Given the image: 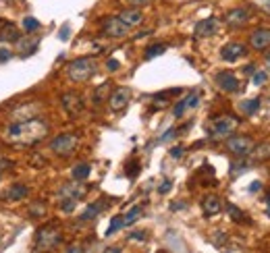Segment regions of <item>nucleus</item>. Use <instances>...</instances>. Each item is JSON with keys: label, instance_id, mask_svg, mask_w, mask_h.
Here are the masks:
<instances>
[{"label": "nucleus", "instance_id": "nucleus-1", "mask_svg": "<svg viewBox=\"0 0 270 253\" xmlns=\"http://www.w3.org/2000/svg\"><path fill=\"white\" fill-rule=\"evenodd\" d=\"M48 123L44 118L39 116H34V118H27V120H19V123H13L8 125L6 131L2 133L4 141L13 145H36L39 144L46 135H48Z\"/></svg>", "mask_w": 270, "mask_h": 253}, {"label": "nucleus", "instance_id": "nucleus-2", "mask_svg": "<svg viewBox=\"0 0 270 253\" xmlns=\"http://www.w3.org/2000/svg\"><path fill=\"white\" fill-rule=\"evenodd\" d=\"M61 243H63V230L61 224H56V222H48V224L36 230V239H34L36 251H54Z\"/></svg>", "mask_w": 270, "mask_h": 253}, {"label": "nucleus", "instance_id": "nucleus-3", "mask_svg": "<svg viewBox=\"0 0 270 253\" xmlns=\"http://www.w3.org/2000/svg\"><path fill=\"white\" fill-rule=\"evenodd\" d=\"M98 71V63L96 58L92 56H81V58H75L69 63L67 67V75L71 81H75V83H85V81H89Z\"/></svg>", "mask_w": 270, "mask_h": 253}, {"label": "nucleus", "instance_id": "nucleus-4", "mask_svg": "<svg viewBox=\"0 0 270 253\" xmlns=\"http://www.w3.org/2000/svg\"><path fill=\"white\" fill-rule=\"evenodd\" d=\"M237 127H239V118L237 116H231V114L218 116V118H214L212 123L208 125V137L214 139V141L229 139V137H231V133H235Z\"/></svg>", "mask_w": 270, "mask_h": 253}, {"label": "nucleus", "instance_id": "nucleus-5", "mask_svg": "<svg viewBox=\"0 0 270 253\" xmlns=\"http://www.w3.org/2000/svg\"><path fill=\"white\" fill-rule=\"evenodd\" d=\"M77 147H79V137L75 133H61L50 141V149H52V154H56L58 158L73 156Z\"/></svg>", "mask_w": 270, "mask_h": 253}, {"label": "nucleus", "instance_id": "nucleus-6", "mask_svg": "<svg viewBox=\"0 0 270 253\" xmlns=\"http://www.w3.org/2000/svg\"><path fill=\"white\" fill-rule=\"evenodd\" d=\"M254 139L247 135H231L227 139V149L237 158H247L254 149Z\"/></svg>", "mask_w": 270, "mask_h": 253}, {"label": "nucleus", "instance_id": "nucleus-7", "mask_svg": "<svg viewBox=\"0 0 270 253\" xmlns=\"http://www.w3.org/2000/svg\"><path fill=\"white\" fill-rule=\"evenodd\" d=\"M61 106L65 108V112H67L69 116H77V114L83 112L85 102H83L81 94H77V92H65V94L61 96Z\"/></svg>", "mask_w": 270, "mask_h": 253}, {"label": "nucleus", "instance_id": "nucleus-8", "mask_svg": "<svg viewBox=\"0 0 270 253\" xmlns=\"http://www.w3.org/2000/svg\"><path fill=\"white\" fill-rule=\"evenodd\" d=\"M129 100H131V89L129 87H116L111 92L108 96V108L113 110V112H121L129 106Z\"/></svg>", "mask_w": 270, "mask_h": 253}, {"label": "nucleus", "instance_id": "nucleus-9", "mask_svg": "<svg viewBox=\"0 0 270 253\" xmlns=\"http://www.w3.org/2000/svg\"><path fill=\"white\" fill-rule=\"evenodd\" d=\"M102 34L106 37H125L129 34V27L118 17H106L102 21Z\"/></svg>", "mask_w": 270, "mask_h": 253}, {"label": "nucleus", "instance_id": "nucleus-10", "mask_svg": "<svg viewBox=\"0 0 270 253\" xmlns=\"http://www.w3.org/2000/svg\"><path fill=\"white\" fill-rule=\"evenodd\" d=\"M87 193V189L81 185V181H73V183H65L61 189H58V201H65V199H81Z\"/></svg>", "mask_w": 270, "mask_h": 253}, {"label": "nucleus", "instance_id": "nucleus-11", "mask_svg": "<svg viewBox=\"0 0 270 253\" xmlns=\"http://www.w3.org/2000/svg\"><path fill=\"white\" fill-rule=\"evenodd\" d=\"M247 54V46L241 42H229L221 50V58L225 63H237L239 58H243Z\"/></svg>", "mask_w": 270, "mask_h": 253}, {"label": "nucleus", "instance_id": "nucleus-12", "mask_svg": "<svg viewBox=\"0 0 270 253\" xmlns=\"http://www.w3.org/2000/svg\"><path fill=\"white\" fill-rule=\"evenodd\" d=\"M214 83L223 89V92H227V94H235V92H239V79L231 73V71H221V73H216L214 75Z\"/></svg>", "mask_w": 270, "mask_h": 253}, {"label": "nucleus", "instance_id": "nucleus-13", "mask_svg": "<svg viewBox=\"0 0 270 253\" xmlns=\"http://www.w3.org/2000/svg\"><path fill=\"white\" fill-rule=\"evenodd\" d=\"M218 27H221V21H218L216 17H208V19H202V21H197L195 27H193V34L195 37H212Z\"/></svg>", "mask_w": 270, "mask_h": 253}, {"label": "nucleus", "instance_id": "nucleus-14", "mask_svg": "<svg viewBox=\"0 0 270 253\" xmlns=\"http://www.w3.org/2000/svg\"><path fill=\"white\" fill-rule=\"evenodd\" d=\"M199 106V94L197 92H192L189 96H185L183 100H179V102L175 104L173 108V116L175 118H181L185 112H189V110H193Z\"/></svg>", "mask_w": 270, "mask_h": 253}, {"label": "nucleus", "instance_id": "nucleus-15", "mask_svg": "<svg viewBox=\"0 0 270 253\" xmlns=\"http://www.w3.org/2000/svg\"><path fill=\"white\" fill-rule=\"evenodd\" d=\"M249 19H252V11L245 6H239V8H233V11H229L225 21L229 27H243Z\"/></svg>", "mask_w": 270, "mask_h": 253}, {"label": "nucleus", "instance_id": "nucleus-16", "mask_svg": "<svg viewBox=\"0 0 270 253\" xmlns=\"http://www.w3.org/2000/svg\"><path fill=\"white\" fill-rule=\"evenodd\" d=\"M249 46L254 50H264L270 48V27H258L256 32H252L249 36Z\"/></svg>", "mask_w": 270, "mask_h": 253}, {"label": "nucleus", "instance_id": "nucleus-17", "mask_svg": "<svg viewBox=\"0 0 270 253\" xmlns=\"http://www.w3.org/2000/svg\"><path fill=\"white\" fill-rule=\"evenodd\" d=\"M202 212H204V216L208 218H212L216 214H221L223 212V201L218 195H206L202 199Z\"/></svg>", "mask_w": 270, "mask_h": 253}, {"label": "nucleus", "instance_id": "nucleus-18", "mask_svg": "<svg viewBox=\"0 0 270 253\" xmlns=\"http://www.w3.org/2000/svg\"><path fill=\"white\" fill-rule=\"evenodd\" d=\"M21 39V34L19 29L8 23V21H0V42H8V44H17Z\"/></svg>", "mask_w": 270, "mask_h": 253}, {"label": "nucleus", "instance_id": "nucleus-19", "mask_svg": "<svg viewBox=\"0 0 270 253\" xmlns=\"http://www.w3.org/2000/svg\"><path fill=\"white\" fill-rule=\"evenodd\" d=\"M118 19L127 25V27H137V25H142L144 23V13L139 11V8H125V11L118 15Z\"/></svg>", "mask_w": 270, "mask_h": 253}, {"label": "nucleus", "instance_id": "nucleus-20", "mask_svg": "<svg viewBox=\"0 0 270 253\" xmlns=\"http://www.w3.org/2000/svg\"><path fill=\"white\" fill-rule=\"evenodd\" d=\"M27 195H29V187L23 185V183H13L11 187L6 189V193H4L6 201H21V199H25Z\"/></svg>", "mask_w": 270, "mask_h": 253}, {"label": "nucleus", "instance_id": "nucleus-21", "mask_svg": "<svg viewBox=\"0 0 270 253\" xmlns=\"http://www.w3.org/2000/svg\"><path fill=\"white\" fill-rule=\"evenodd\" d=\"M106 208V204L104 201H96V204H92V206H87L83 212H81V216H79V220L81 222H87V220H94L100 212H102Z\"/></svg>", "mask_w": 270, "mask_h": 253}, {"label": "nucleus", "instance_id": "nucleus-22", "mask_svg": "<svg viewBox=\"0 0 270 253\" xmlns=\"http://www.w3.org/2000/svg\"><path fill=\"white\" fill-rule=\"evenodd\" d=\"M89 173H92V166L87 164V162H81V164H77L73 170H71V177H73V181H83L89 177Z\"/></svg>", "mask_w": 270, "mask_h": 253}, {"label": "nucleus", "instance_id": "nucleus-23", "mask_svg": "<svg viewBox=\"0 0 270 253\" xmlns=\"http://www.w3.org/2000/svg\"><path fill=\"white\" fill-rule=\"evenodd\" d=\"M227 214H229V218H231L233 222H237V224H247V222H249V218H245V212H241L233 204L227 206Z\"/></svg>", "mask_w": 270, "mask_h": 253}, {"label": "nucleus", "instance_id": "nucleus-24", "mask_svg": "<svg viewBox=\"0 0 270 253\" xmlns=\"http://www.w3.org/2000/svg\"><path fill=\"white\" fill-rule=\"evenodd\" d=\"M108 96H111V81H106V83L100 85L96 92H94V106H100L104 102V100H108Z\"/></svg>", "mask_w": 270, "mask_h": 253}, {"label": "nucleus", "instance_id": "nucleus-25", "mask_svg": "<svg viewBox=\"0 0 270 253\" xmlns=\"http://www.w3.org/2000/svg\"><path fill=\"white\" fill-rule=\"evenodd\" d=\"M17 44H21V48H23V56H29V54H34L36 52V50H38V39H29V36L25 34V39H23V36H21V39H19V42Z\"/></svg>", "mask_w": 270, "mask_h": 253}, {"label": "nucleus", "instance_id": "nucleus-26", "mask_svg": "<svg viewBox=\"0 0 270 253\" xmlns=\"http://www.w3.org/2000/svg\"><path fill=\"white\" fill-rule=\"evenodd\" d=\"M142 214H144V208H142V206H133V208L123 216V224H125V226L133 224V222H137L139 218H142Z\"/></svg>", "mask_w": 270, "mask_h": 253}, {"label": "nucleus", "instance_id": "nucleus-27", "mask_svg": "<svg viewBox=\"0 0 270 253\" xmlns=\"http://www.w3.org/2000/svg\"><path fill=\"white\" fill-rule=\"evenodd\" d=\"M252 156L256 160H268L270 158V144H260V145H254L252 149Z\"/></svg>", "mask_w": 270, "mask_h": 253}, {"label": "nucleus", "instance_id": "nucleus-28", "mask_svg": "<svg viewBox=\"0 0 270 253\" xmlns=\"http://www.w3.org/2000/svg\"><path fill=\"white\" fill-rule=\"evenodd\" d=\"M247 168H249V162L245 158H239L237 162H233V164H231V170H229V173H231V177H237V175L245 173Z\"/></svg>", "mask_w": 270, "mask_h": 253}, {"label": "nucleus", "instance_id": "nucleus-29", "mask_svg": "<svg viewBox=\"0 0 270 253\" xmlns=\"http://www.w3.org/2000/svg\"><path fill=\"white\" fill-rule=\"evenodd\" d=\"M166 52V44H152V46H148L146 48V60L150 58H154V56H160V54H164Z\"/></svg>", "mask_w": 270, "mask_h": 253}, {"label": "nucleus", "instance_id": "nucleus-30", "mask_svg": "<svg viewBox=\"0 0 270 253\" xmlns=\"http://www.w3.org/2000/svg\"><path fill=\"white\" fill-rule=\"evenodd\" d=\"M241 108H243V112H245L247 116L256 114V112H258V108H260V98H252V100H247V102H243V104H241Z\"/></svg>", "mask_w": 270, "mask_h": 253}, {"label": "nucleus", "instance_id": "nucleus-31", "mask_svg": "<svg viewBox=\"0 0 270 253\" xmlns=\"http://www.w3.org/2000/svg\"><path fill=\"white\" fill-rule=\"evenodd\" d=\"M125 224H123V218L121 216H115L113 220H111V226L106 228V237H111V235H115V232L118 230V228H123Z\"/></svg>", "mask_w": 270, "mask_h": 253}, {"label": "nucleus", "instance_id": "nucleus-32", "mask_svg": "<svg viewBox=\"0 0 270 253\" xmlns=\"http://www.w3.org/2000/svg\"><path fill=\"white\" fill-rule=\"evenodd\" d=\"M23 29H25V34L36 32V29H39V21H38V19H34V17H25L23 19Z\"/></svg>", "mask_w": 270, "mask_h": 253}, {"label": "nucleus", "instance_id": "nucleus-33", "mask_svg": "<svg viewBox=\"0 0 270 253\" xmlns=\"http://www.w3.org/2000/svg\"><path fill=\"white\" fill-rule=\"evenodd\" d=\"M252 81H254V85H264L268 81V73L266 71H256V73L252 75Z\"/></svg>", "mask_w": 270, "mask_h": 253}, {"label": "nucleus", "instance_id": "nucleus-34", "mask_svg": "<svg viewBox=\"0 0 270 253\" xmlns=\"http://www.w3.org/2000/svg\"><path fill=\"white\" fill-rule=\"evenodd\" d=\"M171 189H173V183H171L168 179H164L162 183H160V187H158V193H160V195H166Z\"/></svg>", "mask_w": 270, "mask_h": 253}, {"label": "nucleus", "instance_id": "nucleus-35", "mask_svg": "<svg viewBox=\"0 0 270 253\" xmlns=\"http://www.w3.org/2000/svg\"><path fill=\"white\" fill-rule=\"evenodd\" d=\"M148 235L146 230H135V232H129V241H146Z\"/></svg>", "mask_w": 270, "mask_h": 253}, {"label": "nucleus", "instance_id": "nucleus-36", "mask_svg": "<svg viewBox=\"0 0 270 253\" xmlns=\"http://www.w3.org/2000/svg\"><path fill=\"white\" fill-rule=\"evenodd\" d=\"M139 173V164L137 162H129L127 164V177H135Z\"/></svg>", "mask_w": 270, "mask_h": 253}, {"label": "nucleus", "instance_id": "nucleus-37", "mask_svg": "<svg viewBox=\"0 0 270 253\" xmlns=\"http://www.w3.org/2000/svg\"><path fill=\"white\" fill-rule=\"evenodd\" d=\"M129 4H131L133 8H139V6H146V4H150L152 0H127Z\"/></svg>", "mask_w": 270, "mask_h": 253}, {"label": "nucleus", "instance_id": "nucleus-38", "mask_svg": "<svg viewBox=\"0 0 270 253\" xmlns=\"http://www.w3.org/2000/svg\"><path fill=\"white\" fill-rule=\"evenodd\" d=\"M118 67H121V63H118L116 58H111V60L106 63V69H108V71H118Z\"/></svg>", "mask_w": 270, "mask_h": 253}, {"label": "nucleus", "instance_id": "nucleus-39", "mask_svg": "<svg viewBox=\"0 0 270 253\" xmlns=\"http://www.w3.org/2000/svg\"><path fill=\"white\" fill-rule=\"evenodd\" d=\"M65 253H83V247L81 245H69Z\"/></svg>", "mask_w": 270, "mask_h": 253}, {"label": "nucleus", "instance_id": "nucleus-40", "mask_svg": "<svg viewBox=\"0 0 270 253\" xmlns=\"http://www.w3.org/2000/svg\"><path fill=\"white\" fill-rule=\"evenodd\" d=\"M260 189H262V183H260V181H254V183L249 185V193H258Z\"/></svg>", "mask_w": 270, "mask_h": 253}, {"label": "nucleus", "instance_id": "nucleus-41", "mask_svg": "<svg viewBox=\"0 0 270 253\" xmlns=\"http://www.w3.org/2000/svg\"><path fill=\"white\" fill-rule=\"evenodd\" d=\"M171 156H173V158H181V156H183V147H173V149H171Z\"/></svg>", "mask_w": 270, "mask_h": 253}, {"label": "nucleus", "instance_id": "nucleus-42", "mask_svg": "<svg viewBox=\"0 0 270 253\" xmlns=\"http://www.w3.org/2000/svg\"><path fill=\"white\" fill-rule=\"evenodd\" d=\"M102 253H123V249H121V247H116V245H113V247H106Z\"/></svg>", "mask_w": 270, "mask_h": 253}, {"label": "nucleus", "instance_id": "nucleus-43", "mask_svg": "<svg viewBox=\"0 0 270 253\" xmlns=\"http://www.w3.org/2000/svg\"><path fill=\"white\" fill-rule=\"evenodd\" d=\"M61 39H63V42H67V39H69V25H65L61 29Z\"/></svg>", "mask_w": 270, "mask_h": 253}, {"label": "nucleus", "instance_id": "nucleus-44", "mask_svg": "<svg viewBox=\"0 0 270 253\" xmlns=\"http://www.w3.org/2000/svg\"><path fill=\"white\" fill-rule=\"evenodd\" d=\"M256 73V65H247L245 67V75H254Z\"/></svg>", "mask_w": 270, "mask_h": 253}, {"label": "nucleus", "instance_id": "nucleus-45", "mask_svg": "<svg viewBox=\"0 0 270 253\" xmlns=\"http://www.w3.org/2000/svg\"><path fill=\"white\" fill-rule=\"evenodd\" d=\"M260 2H262L264 11H268V13H270V0H260Z\"/></svg>", "mask_w": 270, "mask_h": 253}, {"label": "nucleus", "instance_id": "nucleus-46", "mask_svg": "<svg viewBox=\"0 0 270 253\" xmlns=\"http://www.w3.org/2000/svg\"><path fill=\"white\" fill-rule=\"evenodd\" d=\"M264 201H266V206H268V214H270V191H268V193H266Z\"/></svg>", "mask_w": 270, "mask_h": 253}, {"label": "nucleus", "instance_id": "nucleus-47", "mask_svg": "<svg viewBox=\"0 0 270 253\" xmlns=\"http://www.w3.org/2000/svg\"><path fill=\"white\" fill-rule=\"evenodd\" d=\"M266 58H268V63H270V52H268V54H266Z\"/></svg>", "mask_w": 270, "mask_h": 253}]
</instances>
